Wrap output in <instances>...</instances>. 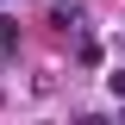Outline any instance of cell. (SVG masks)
<instances>
[{"instance_id": "cell-1", "label": "cell", "mask_w": 125, "mask_h": 125, "mask_svg": "<svg viewBox=\"0 0 125 125\" xmlns=\"http://www.w3.org/2000/svg\"><path fill=\"white\" fill-rule=\"evenodd\" d=\"M13 50H19V19L0 13V56H13Z\"/></svg>"}, {"instance_id": "cell-2", "label": "cell", "mask_w": 125, "mask_h": 125, "mask_svg": "<svg viewBox=\"0 0 125 125\" xmlns=\"http://www.w3.org/2000/svg\"><path fill=\"white\" fill-rule=\"evenodd\" d=\"M75 62H81V69H94V62H100V44H94V38H81V44H75Z\"/></svg>"}, {"instance_id": "cell-3", "label": "cell", "mask_w": 125, "mask_h": 125, "mask_svg": "<svg viewBox=\"0 0 125 125\" xmlns=\"http://www.w3.org/2000/svg\"><path fill=\"white\" fill-rule=\"evenodd\" d=\"M106 88H113V100H125V69H113V75H106Z\"/></svg>"}]
</instances>
